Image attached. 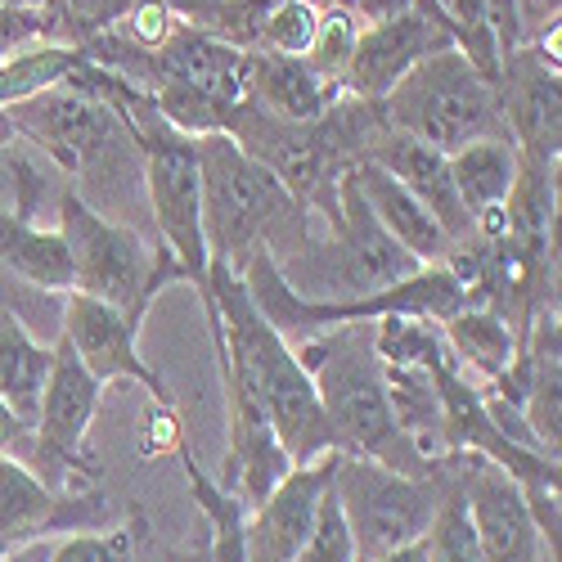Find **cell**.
I'll return each mask as SVG.
<instances>
[{
	"label": "cell",
	"instance_id": "obj_21",
	"mask_svg": "<svg viewBox=\"0 0 562 562\" xmlns=\"http://www.w3.org/2000/svg\"><path fill=\"white\" fill-rule=\"evenodd\" d=\"M55 342H41L14 311H0V396H5L27 424H36L41 392L50 379Z\"/></svg>",
	"mask_w": 562,
	"mask_h": 562
},
{
	"label": "cell",
	"instance_id": "obj_25",
	"mask_svg": "<svg viewBox=\"0 0 562 562\" xmlns=\"http://www.w3.org/2000/svg\"><path fill=\"white\" fill-rule=\"evenodd\" d=\"M428 562H482L473 522H468V508H463V491H459L454 468H450V454H446V495H441V508H437L432 531H428Z\"/></svg>",
	"mask_w": 562,
	"mask_h": 562
},
{
	"label": "cell",
	"instance_id": "obj_13",
	"mask_svg": "<svg viewBox=\"0 0 562 562\" xmlns=\"http://www.w3.org/2000/svg\"><path fill=\"white\" fill-rule=\"evenodd\" d=\"M446 45H454V41H450V32L441 27V19L432 14L428 0H418L414 10H405V14H396V19L364 23L360 36H356L347 77H342V95L379 104L418 59L446 50Z\"/></svg>",
	"mask_w": 562,
	"mask_h": 562
},
{
	"label": "cell",
	"instance_id": "obj_37",
	"mask_svg": "<svg viewBox=\"0 0 562 562\" xmlns=\"http://www.w3.org/2000/svg\"><path fill=\"white\" fill-rule=\"evenodd\" d=\"M19 10H41V14H59L64 19V0H10Z\"/></svg>",
	"mask_w": 562,
	"mask_h": 562
},
{
	"label": "cell",
	"instance_id": "obj_28",
	"mask_svg": "<svg viewBox=\"0 0 562 562\" xmlns=\"http://www.w3.org/2000/svg\"><path fill=\"white\" fill-rule=\"evenodd\" d=\"M293 562H360V558H356L351 527H347V518H342V504L334 499V482H329V495H324V504H319V513H315L311 536H306L302 549L293 553Z\"/></svg>",
	"mask_w": 562,
	"mask_h": 562
},
{
	"label": "cell",
	"instance_id": "obj_27",
	"mask_svg": "<svg viewBox=\"0 0 562 562\" xmlns=\"http://www.w3.org/2000/svg\"><path fill=\"white\" fill-rule=\"evenodd\" d=\"M324 5H329V0H274L270 14H266L257 50H270V55H306L315 32H319Z\"/></svg>",
	"mask_w": 562,
	"mask_h": 562
},
{
	"label": "cell",
	"instance_id": "obj_31",
	"mask_svg": "<svg viewBox=\"0 0 562 562\" xmlns=\"http://www.w3.org/2000/svg\"><path fill=\"white\" fill-rule=\"evenodd\" d=\"M486 10H491V23H495V36L504 45V55H513L522 45V23H518V5L513 0H486Z\"/></svg>",
	"mask_w": 562,
	"mask_h": 562
},
{
	"label": "cell",
	"instance_id": "obj_26",
	"mask_svg": "<svg viewBox=\"0 0 562 562\" xmlns=\"http://www.w3.org/2000/svg\"><path fill=\"white\" fill-rule=\"evenodd\" d=\"M360 19L342 5V0H329L324 5V14H319V32H315V41H311V50H306V64L329 81V86H338L342 90V77H347V64H351V50H356V36H360Z\"/></svg>",
	"mask_w": 562,
	"mask_h": 562
},
{
	"label": "cell",
	"instance_id": "obj_35",
	"mask_svg": "<svg viewBox=\"0 0 562 562\" xmlns=\"http://www.w3.org/2000/svg\"><path fill=\"white\" fill-rule=\"evenodd\" d=\"M167 562H207V544L194 540V544H184V549H167Z\"/></svg>",
	"mask_w": 562,
	"mask_h": 562
},
{
	"label": "cell",
	"instance_id": "obj_18",
	"mask_svg": "<svg viewBox=\"0 0 562 562\" xmlns=\"http://www.w3.org/2000/svg\"><path fill=\"white\" fill-rule=\"evenodd\" d=\"M342 95L338 86L324 81L306 55H270L257 50L248 64V104L284 117V122H319L329 113V104Z\"/></svg>",
	"mask_w": 562,
	"mask_h": 562
},
{
	"label": "cell",
	"instance_id": "obj_32",
	"mask_svg": "<svg viewBox=\"0 0 562 562\" xmlns=\"http://www.w3.org/2000/svg\"><path fill=\"white\" fill-rule=\"evenodd\" d=\"M342 5H347L360 23H383V19H396V14L414 10L418 0H342Z\"/></svg>",
	"mask_w": 562,
	"mask_h": 562
},
{
	"label": "cell",
	"instance_id": "obj_15",
	"mask_svg": "<svg viewBox=\"0 0 562 562\" xmlns=\"http://www.w3.org/2000/svg\"><path fill=\"white\" fill-rule=\"evenodd\" d=\"M364 158L379 162L383 171H392V176L405 184V190L441 221V229L450 234L454 248L477 239L473 221H468V212H463V203H459V194H454V180H450V167H446V154H441V149H432V145H424V139L401 135V131L387 126V131L369 145Z\"/></svg>",
	"mask_w": 562,
	"mask_h": 562
},
{
	"label": "cell",
	"instance_id": "obj_9",
	"mask_svg": "<svg viewBox=\"0 0 562 562\" xmlns=\"http://www.w3.org/2000/svg\"><path fill=\"white\" fill-rule=\"evenodd\" d=\"M450 468L463 491V508H468V522H473L482 562H553V553L544 549L527 513L518 477L473 450H454Z\"/></svg>",
	"mask_w": 562,
	"mask_h": 562
},
{
	"label": "cell",
	"instance_id": "obj_17",
	"mask_svg": "<svg viewBox=\"0 0 562 562\" xmlns=\"http://www.w3.org/2000/svg\"><path fill=\"white\" fill-rule=\"evenodd\" d=\"M454 194L473 221L477 239H495L504 225V203L513 194V180H518L522 154L513 149V139H473L454 154H446Z\"/></svg>",
	"mask_w": 562,
	"mask_h": 562
},
{
	"label": "cell",
	"instance_id": "obj_5",
	"mask_svg": "<svg viewBox=\"0 0 562 562\" xmlns=\"http://www.w3.org/2000/svg\"><path fill=\"white\" fill-rule=\"evenodd\" d=\"M55 225L72 252V274H77L72 293L113 302L145 319L154 297L184 279L162 244H149L131 221H113L100 207H90L77 190L64 194Z\"/></svg>",
	"mask_w": 562,
	"mask_h": 562
},
{
	"label": "cell",
	"instance_id": "obj_16",
	"mask_svg": "<svg viewBox=\"0 0 562 562\" xmlns=\"http://www.w3.org/2000/svg\"><path fill=\"white\" fill-rule=\"evenodd\" d=\"M347 171H351V180H356L360 199L369 203L373 221H379L418 266H446V261H450V252H454L450 234L441 229V221H437L424 203H418L392 171H383L379 162H369V158L351 162Z\"/></svg>",
	"mask_w": 562,
	"mask_h": 562
},
{
	"label": "cell",
	"instance_id": "obj_23",
	"mask_svg": "<svg viewBox=\"0 0 562 562\" xmlns=\"http://www.w3.org/2000/svg\"><path fill=\"white\" fill-rule=\"evenodd\" d=\"M77 64V45L72 41H32L10 59H0V109L27 104L45 90H55L68 68Z\"/></svg>",
	"mask_w": 562,
	"mask_h": 562
},
{
	"label": "cell",
	"instance_id": "obj_20",
	"mask_svg": "<svg viewBox=\"0 0 562 562\" xmlns=\"http://www.w3.org/2000/svg\"><path fill=\"white\" fill-rule=\"evenodd\" d=\"M441 338H446L454 364L473 383H499L522 351V334L491 306H463V311L446 315Z\"/></svg>",
	"mask_w": 562,
	"mask_h": 562
},
{
	"label": "cell",
	"instance_id": "obj_14",
	"mask_svg": "<svg viewBox=\"0 0 562 562\" xmlns=\"http://www.w3.org/2000/svg\"><path fill=\"white\" fill-rule=\"evenodd\" d=\"M334 459L338 454L293 463L279 477V486L248 513V562H293V553L315 527L324 495H329Z\"/></svg>",
	"mask_w": 562,
	"mask_h": 562
},
{
	"label": "cell",
	"instance_id": "obj_1",
	"mask_svg": "<svg viewBox=\"0 0 562 562\" xmlns=\"http://www.w3.org/2000/svg\"><path fill=\"white\" fill-rule=\"evenodd\" d=\"M293 351L311 373L315 396L324 405V418H329L342 454L379 459L409 477L441 473V459H428L418 450L392 414L383 356L373 347V319H351V324H338V329L311 334L293 342Z\"/></svg>",
	"mask_w": 562,
	"mask_h": 562
},
{
	"label": "cell",
	"instance_id": "obj_36",
	"mask_svg": "<svg viewBox=\"0 0 562 562\" xmlns=\"http://www.w3.org/2000/svg\"><path fill=\"white\" fill-rule=\"evenodd\" d=\"M162 5L176 14V19H190V14H199V10H207V5H216V0H162Z\"/></svg>",
	"mask_w": 562,
	"mask_h": 562
},
{
	"label": "cell",
	"instance_id": "obj_30",
	"mask_svg": "<svg viewBox=\"0 0 562 562\" xmlns=\"http://www.w3.org/2000/svg\"><path fill=\"white\" fill-rule=\"evenodd\" d=\"M518 5V23H522V45L553 32L562 19V0H513Z\"/></svg>",
	"mask_w": 562,
	"mask_h": 562
},
{
	"label": "cell",
	"instance_id": "obj_33",
	"mask_svg": "<svg viewBox=\"0 0 562 562\" xmlns=\"http://www.w3.org/2000/svg\"><path fill=\"white\" fill-rule=\"evenodd\" d=\"M369 562H428V536L414 540V544H401V549H387V553L369 558Z\"/></svg>",
	"mask_w": 562,
	"mask_h": 562
},
{
	"label": "cell",
	"instance_id": "obj_6",
	"mask_svg": "<svg viewBox=\"0 0 562 562\" xmlns=\"http://www.w3.org/2000/svg\"><path fill=\"white\" fill-rule=\"evenodd\" d=\"M131 131L139 139V184H145V207L158 229V244L180 266L184 284L203 289L212 257H207V234H203L199 139L162 122L154 100L131 117Z\"/></svg>",
	"mask_w": 562,
	"mask_h": 562
},
{
	"label": "cell",
	"instance_id": "obj_11",
	"mask_svg": "<svg viewBox=\"0 0 562 562\" xmlns=\"http://www.w3.org/2000/svg\"><path fill=\"white\" fill-rule=\"evenodd\" d=\"M139 315L86 297V293H64V324L59 338L72 347V356L95 373V379L109 383H139L149 387L154 401H167V383L149 369V360L139 356Z\"/></svg>",
	"mask_w": 562,
	"mask_h": 562
},
{
	"label": "cell",
	"instance_id": "obj_22",
	"mask_svg": "<svg viewBox=\"0 0 562 562\" xmlns=\"http://www.w3.org/2000/svg\"><path fill=\"white\" fill-rule=\"evenodd\" d=\"M180 468H184V482L194 491V504L207 522V562H248V508L234 499L216 477H207L203 468L194 463V454L184 450V441L176 446Z\"/></svg>",
	"mask_w": 562,
	"mask_h": 562
},
{
	"label": "cell",
	"instance_id": "obj_8",
	"mask_svg": "<svg viewBox=\"0 0 562 562\" xmlns=\"http://www.w3.org/2000/svg\"><path fill=\"white\" fill-rule=\"evenodd\" d=\"M104 405V383L90 373L64 338H55L50 379L41 392V409L32 424L27 463L55 491H90L100 482V463L90 454V428Z\"/></svg>",
	"mask_w": 562,
	"mask_h": 562
},
{
	"label": "cell",
	"instance_id": "obj_3",
	"mask_svg": "<svg viewBox=\"0 0 562 562\" xmlns=\"http://www.w3.org/2000/svg\"><path fill=\"white\" fill-rule=\"evenodd\" d=\"M0 117L50 158L90 207L109 212V194H117L126 180L139 184V139L131 122L64 81L27 104L0 109Z\"/></svg>",
	"mask_w": 562,
	"mask_h": 562
},
{
	"label": "cell",
	"instance_id": "obj_29",
	"mask_svg": "<svg viewBox=\"0 0 562 562\" xmlns=\"http://www.w3.org/2000/svg\"><path fill=\"white\" fill-rule=\"evenodd\" d=\"M0 454H14L23 463L32 454V424H27V418L5 396H0Z\"/></svg>",
	"mask_w": 562,
	"mask_h": 562
},
{
	"label": "cell",
	"instance_id": "obj_19",
	"mask_svg": "<svg viewBox=\"0 0 562 562\" xmlns=\"http://www.w3.org/2000/svg\"><path fill=\"white\" fill-rule=\"evenodd\" d=\"M0 270H10L23 284L64 297L77 289L72 252L64 244L59 225H27L0 207Z\"/></svg>",
	"mask_w": 562,
	"mask_h": 562
},
{
	"label": "cell",
	"instance_id": "obj_4",
	"mask_svg": "<svg viewBox=\"0 0 562 562\" xmlns=\"http://www.w3.org/2000/svg\"><path fill=\"white\" fill-rule=\"evenodd\" d=\"M379 109L392 131L424 139L441 154H454L473 139H508L499 86L454 45L418 59L379 100Z\"/></svg>",
	"mask_w": 562,
	"mask_h": 562
},
{
	"label": "cell",
	"instance_id": "obj_34",
	"mask_svg": "<svg viewBox=\"0 0 562 562\" xmlns=\"http://www.w3.org/2000/svg\"><path fill=\"white\" fill-rule=\"evenodd\" d=\"M50 544L55 540H36V544H23V549H10L0 562H50Z\"/></svg>",
	"mask_w": 562,
	"mask_h": 562
},
{
	"label": "cell",
	"instance_id": "obj_10",
	"mask_svg": "<svg viewBox=\"0 0 562 562\" xmlns=\"http://www.w3.org/2000/svg\"><path fill=\"white\" fill-rule=\"evenodd\" d=\"M113 513L109 499L90 491H55L32 463L0 454V544L23 549L36 540H59L72 531H95L109 527Z\"/></svg>",
	"mask_w": 562,
	"mask_h": 562
},
{
	"label": "cell",
	"instance_id": "obj_7",
	"mask_svg": "<svg viewBox=\"0 0 562 562\" xmlns=\"http://www.w3.org/2000/svg\"><path fill=\"white\" fill-rule=\"evenodd\" d=\"M441 495H446V459H441V473L432 477L396 473V468L364 454L334 459V499L342 504V518L351 527L360 562L424 540L432 531Z\"/></svg>",
	"mask_w": 562,
	"mask_h": 562
},
{
	"label": "cell",
	"instance_id": "obj_2",
	"mask_svg": "<svg viewBox=\"0 0 562 562\" xmlns=\"http://www.w3.org/2000/svg\"><path fill=\"white\" fill-rule=\"evenodd\" d=\"M203 171V234L207 257L229 274H244L257 252H270L274 266L302 252L311 239V212L279 184L229 131L199 135ZM207 261V266H212Z\"/></svg>",
	"mask_w": 562,
	"mask_h": 562
},
{
	"label": "cell",
	"instance_id": "obj_38",
	"mask_svg": "<svg viewBox=\"0 0 562 562\" xmlns=\"http://www.w3.org/2000/svg\"><path fill=\"white\" fill-rule=\"evenodd\" d=\"M0 558H5V544H0Z\"/></svg>",
	"mask_w": 562,
	"mask_h": 562
},
{
	"label": "cell",
	"instance_id": "obj_24",
	"mask_svg": "<svg viewBox=\"0 0 562 562\" xmlns=\"http://www.w3.org/2000/svg\"><path fill=\"white\" fill-rule=\"evenodd\" d=\"M145 531H149V522H145V513L135 508L122 522L59 536L50 544V562H135L139 544H145Z\"/></svg>",
	"mask_w": 562,
	"mask_h": 562
},
{
	"label": "cell",
	"instance_id": "obj_12",
	"mask_svg": "<svg viewBox=\"0 0 562 562\" xmlns=\"http://www.w3.org/2000/svg\"><path fill=\"white\" fill-rule=\"evenodd\" d=\"M499 109L508 139L527 162L558 167L562 158V95H558V59L536 45H518L499 64Z\"/></svg>",
	"mask_w": 562,
	"mask_h": 562
}]
</instances>
